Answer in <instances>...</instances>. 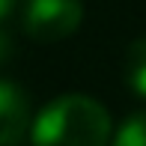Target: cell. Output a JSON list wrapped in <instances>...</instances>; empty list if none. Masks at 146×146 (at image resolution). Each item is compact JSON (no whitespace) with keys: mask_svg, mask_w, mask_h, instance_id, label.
<instances>
[{"mask_svg":"<svg viewBox=\"0 0 146 146\" xmlns=\"http://www.w3.org/2000/svg\"><path fill=\"white\" fill-rule=\"evenodd\" d=\"M122 78L134 96L146 98V36L134 39L122 60Z\"/></svg>","mask_w":146,"mask_h":146,"instance_id":"4","label":"cell"},{"mask_svg":"<svg viewBox=\"0 0 146 146\" xmlns=\"http://www.w3.org/2000/svg\"><path fill=\"white\" fill-rule=\"evenodd\" d=\"M12 6H15V0H0V21L12 12Z\"/></svg>","mask_w":146,"mask_h":146,"instance_id":"7","label":"cell"},{"mask_svg":"<svg viewBox=\"0 0 146 146\" xmlns=\"http://www.w3.org/2000/svg\"><path fill=\"white\" fill-rule=\"evenodd\" d=\"M110 113L90 96H60L30 128L33 146H108Z\"/></svg>","mask_w":146,"mask_h":146,"instance_id":"1","label":"cell"},{"mask_svg":"<svg viewBox=\"0 0 146 146\" xmlns=\"http://www.w3.org/2000/svg\"><path fill=\"white\" fill-rule=\"evenodd\" d=\"M30 128L27 92L12 81H0V146H18Z\"/></svg>","mask_w":146,"mask_h":146,"instance_id":"3","label":"cell"},{"mask_svg":"<svg viewBox=\"0 0 146 146\" xmlns=\"http://www.w3.org/2000/svg\"><path fill=\"white\" fill-rule=\"evenodd\" d=\"M81 0H30L24 9V30L36 42H60L81 27Z\"/></svg>","mask_w":146,"mask_h":146,"instance_id":"2","label":"cell"},{"mask_svg":"<svg viewBox=\"0 0 146 146\" xmlns=\"http://www.w3.org/2000/svg\"><path fill=\"white\" fill-rule=\"evenodd\" d=\"M113 146H146V110L128 116L119 125V131L113 137Z\"/></svg>","mask_w":146,"mask_h":146,"instance_id":"5","label":"cell"},{"mask_svg":"<svg viewBox=\"0 0 146 146\" xmlns=\"http://www.w3.org/2000/svg\"><path fill=\"white\" fill-rule=\"evenodd\" d=\"M12 51H15V45H12V36L0 27V63H6V60L12 57Z\"/></svg>","mask_w":146,"mask_h":146,"instance_id":"6","label":"cell"}]
</instances>
